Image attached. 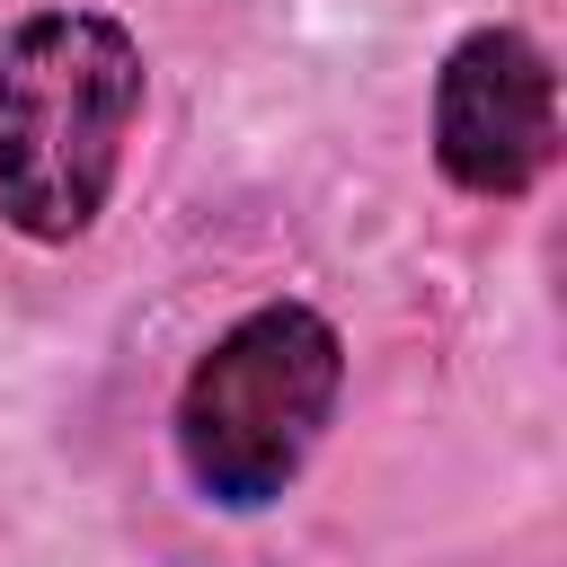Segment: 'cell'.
<instances>
[{
  "mask_svg": "<svg viewBox=\"0 0 567 567\" xmlns=\"http://www.w3.org/2000/svg\"><path fill=\"white\" fill-rule=\"evenodd\" d=\"M425 151H434L452 195L523 204L558 168V62H549V44L505 27V18L461 27L443 71H434Z\"/></svg>",
  "mask_w": 567,
  "mask_h": 567,
  "instance_id": "cell-3",
  "label": "cell"
},
{
  "mask_svg": "<svg viewBox=\"0 0 567 567\" xmlns=\"http://www.w3.org/2000/svg\"><path fill=\"white\" fill-rule=\"evenodd\" d=\"M142 97L151 53L115 9H27L0 35V230L80 248L124 186Z\"/></svg>",
  "mask_w": 567,
  "mask_h": 567,
  "instance_id": "cell-1",
  "label": "cell"
},
{
  "mask_svg": "<svg viewBox=\"0 0 567 567\" xmlns=\"http://www.w3.org/2000/svg\"><path fill=\"white\" fill-rule=\"evenodd\" d=\"M346 399V337L319 301L275 292L204 337L168 399V452L204 514H275L319 461Z\"/></svg>",
  "mask_w": 567,
  "mask_h": 567,
  "instance_id": "cell-2",
  "label": "cell"
}]
</instances>
